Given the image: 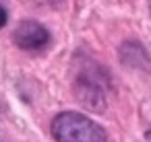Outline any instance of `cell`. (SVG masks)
<instances>
[{"mask_svg":"<svg viewBox=\"0 0 151 142\" xmlns=\"http://www.w3.org/2000/svg\"><path fill=\"white\" fill-rule=\"evenodd\" d=\"M48 2H52V4H54V2H60V0H48Z\"/></svg>","mask_w":151,"mask_h":142,"instance_id":"cell-5","label":"cell"},{"mask_svg":"<svg viewBox=\"0 0 151 142\" xmlns=\"http://www.w3.org/2000/svg\"><path fill=\"white\" fill-rule=\"evenodd\" d=\"M52 136L56 142H106V130L77 111H62L52 119Z\"/></svg>","mask_w":151,"mask_h":142,"instance_id":"cell-1","label":"cell"},{"mask_svg":"<svg viewBox=\"0 0 151 142\" xmlns=\"http://www.w3.org/2000/svg\"><path fill=\"white\" fill-rule=\"evenodd\" d=\"M6 21H9V13H6V9L2 4H0V29L6 25Z\"/></svg>","mask_w":151,"mask_h":142,"instance_id":"cell-4","label":"cell"},{"mask_svg":"<svg viewBox=\"0 0 151 142\" xmlns=\"http://www.w3.org/2000/svg\"><path fill=\"white\" fill-rule=\"evenodd\" d=\"M108 91H110V84H108L106 72L95 62L91 60L85 62L79 68L75 78V93L79 101L93 111H101L108 103Z\"/></svg>","mask_w":151,"mask_h":142,"instance_id":"cell-2","label":"cell"},{"mask_svg":"<svg viewBox=\"0 0 151 142\" xmlns=\"http://www.w3.org/2000/svg\"><path fill=\"white\" fill-rule=\"evenodd\" d=\"M149 11H151V0H149Z\"/></svg>","mask_w":151,"mask_h":142,"instance_id":"cell-7","label":"cell"},{"mask_svg":"<svg viewBox=\"0 0 151 142\" xmlns=\"http://www.w3.org/2000/svg\"><path fill=\"white\" fill-rule=\"evenodd\" d=\"M13 39L21 50L35 52V50H44L50 43V33L37 21H23V23L17 25V29L13 33Z\"/></svg>","mask_w":151,"mask_h":142,"instance_id":"cell-3","label":"cell"},{"mask_svg":"<svg viewBox=\"0 0 151 142\" xmlns=\"http://www.w3.org/2000/svg\"><path fill=\"white\" fill-rule=\"evenodd\" d=\"M147 138H149V140H151V132H147Z\"/></svg>","mask_w":151,"mask_h":142,"instance_id":"cell-6","label":"cell"}]
</instances>
